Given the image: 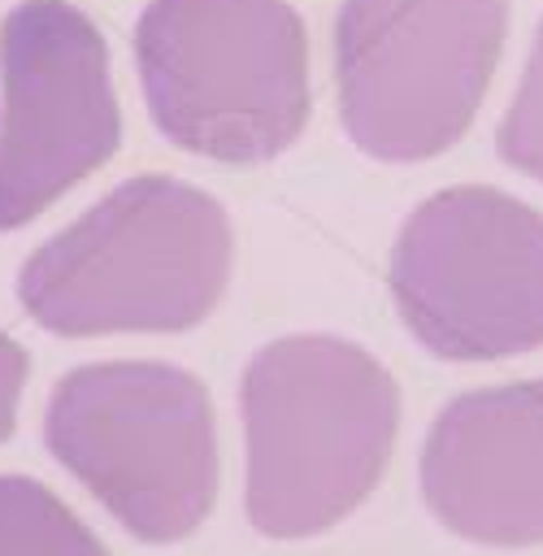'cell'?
Wrapping results in <instances>:
<instances>
[{
    "instance_id": "30bf717a",
    "label": "cell",
    "mask_w": 543,
    "mask_h": 556,
    "mask_svg": "<svg viewBox=\"0 0 543 556\" xmlns=\"http://www.w3.org/2000/svg\"><path fill=\"white\" fill-rule=\"evenodd\" d=\"M495 152L504 165L543 182V17H539L534 43H530V61L517 83V96H513L508 113L500 117Z\"/></svg>"
},
{
    "instance_id": "ba28073f",
    "label": "cell",
    "mask_w": 543,
    "mask_h": 556,
    "mask_svg": "<svg viewBox=\"0 0 543 556\" xmlns=\"http://www.w3.org/2000/svg\"><path fill=\"white\" fill-rule=\"evenodd\" d=\"M421 500L469 543H543V378L443 404L421 447Z\"/></svg>"
},
{
    "instance_id": "6da1fadb",
    "label": "cell",
    "mask_w": 543,
    "mask_h": 556,
    "mask_svg": "<svg viewBox=\"0 0 543 556\" xmlns=\"http://www.w3.org/2000/svg\"><path fill=\"white\" fill-rule=\"evenodd\" d=\"M235 265L226 208L169 174H139L43 239L22 274V308L52 334H178L200 326Z\"/></svg>"
},
{
    "instance_id": "52a82bcc",
    "label": "cell",
    "mask_w": 543,
    "mask_h": 556,
    "mask_svg": "<svg viewBox=\"0 0 543 556\" xmlns=\"http://www.w3.org/2000/svg\"><path fill=\"white\" fill-rule=\"evenodd\" d=\"M122 139L109 48L65 0L0 22V230H17L96 174Z\"/></svg>"
},
{
    "instance_id": "5b68a950",
    "label": "cell",
    "mask_w": 543,
    "mask_h": 556,
    "mask_svg": "<svg viewBox=\"0 0 543 556\" xmlns=\"http://www.w3.org/2000/svg\"><path fill=\"white\" fill-rule=\"evenodd\" d=\"M508 35V0H343L334 87L374 161H430L473 122Z\"/></svg>"
},
{
    "instance_id": "277c9868",
    "label": "cell",
    "mask_w": 543,
    "mask_h": 556,
    "mask_svg": "<svg viewBox=\"0 0 543 556\" xmlns=\"http://www.w3.org/2000/svg\"><path fill=\"white\" fill-rule=\"evenodd\" d=\"M43 439L139 543H178L217 504L213 404L204 382L178 365L70 369L48 395Z\"/></svg>"
},
{
    "instance_id": "7a4b0ae2",
    "label": "cell",
    "mask_w": 543,
    "mask_h": 556,
    "mask_svg": "<svg viewBox=\"0 0 543 556\" xmlns=\"http://www.w3.org/2000/svg\"><path fill=\"white\" fill-rule=\"evenodd\" d=\"M239 413L248 521L265 539H308L382 482L400 430V387L361 343L287 334L248 361Z\"/></svg>"
},
{
    "instance_id": "8fae6325",
    "label": "cell",
    "mask_w": 543,
    "mask_h": 556,
    "mask_svg": "<svg viewBox=\"0 0 543 556\" xmlns=\"http://www.w3.org/2000/svg\"><path fill=\"white\" fill-rule=\"evenodd\" d=\"M26 352L0 334V443L13 434L17 426V400H22V387H26Z\"/></svg>"
},
{
    "instance_id": "9c48e42d",
    "label": "cell",
    "mask_w": 543,
    "mask_h": 556,
    "mask_svg": "<svg viewBox=\"0 0 543 556\" xmlns=\"http://www.w3.org/2000/svg\"><path fill=\"white\" fill-rule=\"evenodd\" d=\"M0 556H109L96 530L43 482L0 478Z\"/></svg>"
},
{
    "instance_id": "8992f818",
    "label": "cell",
    "mask_w": 543,
    "mask_h": 556,
    "mask_svg": "<svg viewBox=\"0 0 543 556\" xmlns=\"http://www.w3.org/2000/svg\"><path fill=\"white\" fill-rule=\"evenodd\" d=\"M391 295L408 334L443 361L543 348V213L478 182L434 191L395 235Z\"/></svg>"
},
{
    "instance_id": "3957f363",
    "label": "cell",
    "mask_w": 543,
    "mask_h": 556,
    "mask_svg": "<svg viewBox=\"0 0 543 556\" xmlns=\"http://www.w3.org/2000/svg\"><path fill=\"white\" fill-rule=\"evenodd\" d=\"M135 61L156 130L195 156L261 165L308 122V35L287 0H148Z\"/></svg>"
}]
</instances>
